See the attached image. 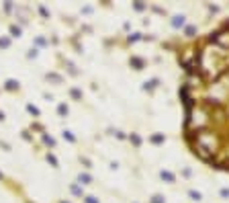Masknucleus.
Segmentation results:
<instances>
[{
    "label": "nucleus",
    "instance_id": "obj_1",
    "mask_svg": "<svg viewBox=\"0 0 229 203\" xmlns=\"http://www.w3.org/2000/svg\"><path fill=\"white\" fill-rule=\"evenodd\" d=\"M186 74L182 99L194 152L229 170V25L192 53Z\"/></svg>",
    "mask_w": 229,
    "mask_h": 203
},
{
    "label": "nucleus",
    "instance_id": "obj_2",
    "mask_svg": "<svg viewBox=\"0 0 229 203\" xmlns=\"http://www.w3.org/2000/svg\"><path fill=\"white\" fill-rule=\"evenodd\" d=\"M47 158H49V162H51L53 166H57V160H55V158H53V156H47Z\"/></svg>",
    "mask_w": 229,
    "mask_h": 203
},
{
    "label": "nucleus",
    "instance_id": "obj_3",
    "mask_svg": "<svg viewBox=\"0 0 229 203\" xmlns=\"http://www.w3.org/2000/svg\"><path fill=\"white\" fill-rule=\"evenodd\" d=\"M88 203H96V201H94V197H88Z\"/></svg>",
    "mask_w": 229,
    "mask_h": 203
}]
</instances>
